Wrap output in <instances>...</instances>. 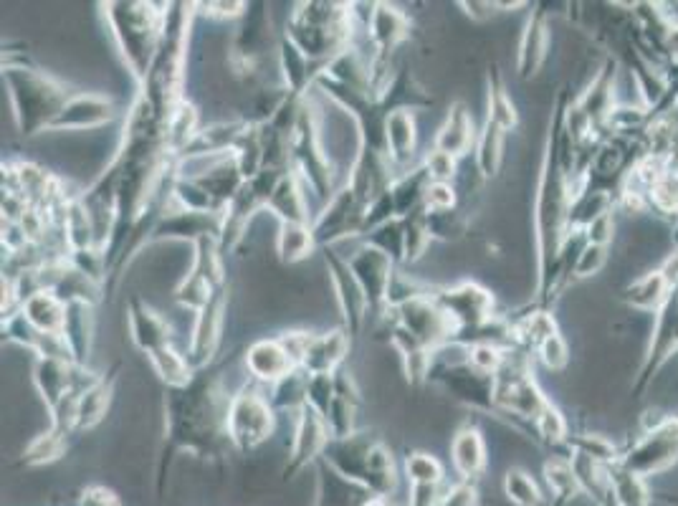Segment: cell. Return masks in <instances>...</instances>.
I'll return each mask as SVG.
<instances>
[{"instance_id": "1", "label": "cell", "mask_w": 678, "mask_h": 506, "mask_svg": "<svg viewBox=\"0 0 678 506\" xmlns=\"http://www.w3.org/2000/svg\"><path fill=\"white\" fill-rule=\"evenodd\" d=\"M233 393L223 385V365L195 372L185 388L167 390L165 395V446L160 453V486L165 469L178 451H190L200 458L223 456L231 446L228 438V410Z\"/></svg>"}, {"instance_id": "2", "label": "cell", "mask_w": 678, "mask_h": 506, "mask_svg": "<svg viewBox=\"0 0 678 506\" xmlns=\"http://www.w3.org/2000/svg\"><path fill=\"white\" fill-rule=\"evenodd\" d=\"M195 8H198L195 3H167L160 49H157L150 74L137 94L162 124H167L175 109L185 102V64H188L190 23L198 13Z\"/></svg>"}, {"instance_id": "3", "label": "cell", "mask_w": 678, "mask_h": 506, "mask_svg": "<svg viewBox=\"0 0 678 506\" xmlns=\"http://www.w3.org/2000/svg\"><path fill=\"white\" fill-rule=\"evenodd\" d=\"M355 8L357 6H350V3H327V0L296 3L284 36L294 41L296 49L307 59L324 69L329 61H334L342 51L355 44Z\"/></svg>"}, {"instance_id": "4", "label": "cell", "mask_w": 678, "mask_h": 506, "mask_svg": "<svg viewBox=\"0 0 678 506\" xmlns=\"http://www.w3.org/2000/svg\"><path fill=\"white\" fill-rule=\"evenodd\" d=\"M3 79L11 97L13 119L23 137L49 132L61 109L76 94V89H71L66 81L31 64L3 66Z\"/></svg>"}, {"instance_id": "5", "label": "cell", "mask_w": 678, "mask_h": 506, "mask_svg": "<svg viewBox=\"0 0 678 506\" xmlns=\"http://www.w3.org/2000/svg\"><path fill=\"white\" fill-rule=\"evenodd\" d=\"M102 8L109 31L117 41L119 54H122L132 79L137 81V89H140L147 74H150L157 49H160L167 6L137 3V0H114V3H104Z\"/></svg>"}, {"instance_id": "6", "label": "cell", "mask_w": 678, "mask_h": 506, "mask_svg": "<svg viewBox=\"0 0 678 506\" xmlns=\"http://www.w3.org/2000/svg\"><path fill=\"white\" fill-rule=\"evenodd\" d=\"M291 170L299 173L307 188L319 200L327 203L337 190H334V165L322 147V135H319V112L312 107L309 99H304L299 117H296L294 135H291Z\"/></svg>"}, {"instance_id": "7", "label": "cell", "mask_w": 678, "mask_h": 506, "mask_svg": "<svg viewBox=\"0 0 678 506\" xmlns=\"http://www.w3.org/2000/svg\"><path fill=\"white\" fill-rule=\"evenodd\" d=\"M276 431V410L271 400L256 388H238L228 410V438L236 451H256Z\"/></svg>"}, {"instance_id": "8", "label": "cell", "mask_w": 678, "mask_h": 506, "mask_svg": "<svg viewBox=\"0 0 678 506\" xmlns=\"http://www.w3.org/2000/svg\"><path fill=\"white\" fill-rule=\"evenodd\" d=\"M226 284V266H223V248L216 236L200 238L193 243V266L180 279L175 289V302L195 314L210 302V297Z\"/></svg>"}, {"instance_id": "9", "label": "cell", "mask_w": 678, "mask_h": 506, "mask_svg": "<svg viewBox=\"0 0 678 506\" xmlns=\"http://www.w3.org/2000/svg\"><path fill=\"white\" fill-rule=\"evenodd\" d=\"M352 274H355L357 284H360L362 294L367 299V309H370L372 319H385L388 317L390 307H388V297H390V286H393V276H395V261L390 259L388 253L377 251V248L367 246L362 243L355 253H352L350 259Z\"/></svg>"}, {"instance_id": "10", "label": "cell", "mask_w": 678, "mask_h": 506, "mask_svg": "<svg viewBox=\"0 0 678 506\" xmlns=\"http://www.w3.org/2000/svg\"><path fill=\"white\" fill-rule=\"evenodd\" d=\"M433 294L431 297L410 299V302L390 309L395 317V324L400 329H405L420 345L428 347V350H438L446 342L456 340V327H453L451 317L443 312V307L436 302Z\"/></svg>"}, {"instance_id": "11", "label": "cell", "mask_w": 678, "mask_h": 506, "mask_svg": "<svg viewBox=\"0 0 678 506\" xmlns=\"http://www.w3.org/2000/svg\"><path fill=\"white\" fill-rule=\"evenodd\" d=\"M365 205L360 203L350 188H339L327 205L322 208L317 218L312 221L314 238L322 248L334 246V243L345 241V238L362 236V226H365Z\"/></svg>"}, {"instance_id": "12", "label": "cell", "mask_w": 678, "mask_h": 506, "mask_svg": "<svg viewBox=\"0 0 678 506\" xmlns=\"http://www.w3.org/2000/svg\"><path fill=\"white\" fill-rule=\"evenodd\" d=\"M253 8L256 6L246 8L243 23L238 26L231 49H228V66L241 79L256 76L261 59L271 44V18L266 16V11H253Z\"/></svg>"}, {"instance_id": "13", "label": "cell", "mask_w": 678, "mask_h": 506, "mask_svg": "<svg viewBox=\"0 0 678 506\" xmlns=\"http://www.w3.org/2000/svg\"><path fill=\"white\" fill-rule=\"evenodd\" d=\"M324 264H327L329 284H332L339 314L345 319V332L350 334V337H357V334L362 332V327H365L367 317H370L365 294H362L360 284H357L347 259H342L332 246L324 248Z\"/></svg>"}, {"instance_id": "14", "label": "cell", "mask_w": 678, "mask_h": 506, "mask_svg": "<svg viewBox=\"0 0 678 506\" xmlns=\"http://www.w3.org/2000/svg\"><path fill=\"white\" fill-rule=\"evenodd\" d=\"M226 307H228V286L218 289L210 302L195 314L193 332H190L188 342V362L193 365V370H205V367L213 365L216 360V352L221 347V334H223V322H226Z\"/></svg>"}, {"instance_id": "15", "label": "cell", "mask_w": 678, "mask_h": 506, "mask_svg": "<svg viewBox=\"0 0 678 506\" xmlns=\"http://www.w3.org/2000/svg\"><path fill=\"white\" fill-rule=\"evenodd\" d=\"M329 443H332V433H329L327 420L312 405H304L296 413V428L294 438H291L289 461L284 466V479H291L296 471H302L304 466H309L319 456H324Z\"/></svg>"}, {"instance_id": "16", "label": "cell", "mask_w": 678, "mask_h": 506, "mask_svg": "<svg viewBox=\"0 0 678 506\" xmlns=\"http://www.w3.org/2000/svg\"><path fill=\"white\" fill-rule=\"evenodd\" d=\"M410 18L390 3H372L365 18L367 41L377 56H393L410 38Z\"/></svg>"}, {"instance_id": "17", "label": "cell", "mask_w": 678, "mask_h": 506, "mask_svg": "<svg viewBox=\"0 0 678 506\" xmlns=\"http://www.w3.org/2000/svg\"><path fill=\"white\" fill-rule=\"evenodd\" d=\"M223 213H198V210H170L157 228L152 231L150 243L160 241H190L198 243L200 238L216 236L221 241Z\"/></svg>"}, {"instance_id": "18", "label": "cell", "mask_w": 678, "mask_h": 506, "mask_svg": "<svg viewBox=\"0 0 678 506\" xmlns=\"http://www.w3.org/2000/svg\"><path fill=\"white\" fill-rule=\"evenodd\" d=\"M114 119L112 99L92 92H76L66 102L59 117L54 119L49 132H87L99 130Z\"/></svg>"}, {"instance_id": "19", "label": "cell", "mask_w": 678, "mask_h": 506, "mask_svg": "<svg viewBox=\"0 0 678 506\" xmlns=\"http://www.w3.org/2000/svg\"><path fill=\"white\" fill-rule=\"evenodd\" d=\"M678 458V423H666L663 428L643 438L625 458V471L635 476L656 474Z\"/></svg>"}, {"instance_id": "20", "label": "cell", "mask_w": 678, "mask_h": 506, "mask_svg": "<svg viewBox=\"0 0 678 506\" xmlns=\"http://www.w3.org/2000/svg\"><path fill=\"white\" fill-rule=\"evenodd\" d=\"M127 324H130V337L135 347L145 355L173 345V329L160 312L150 307L140 294H132L127 302Z\"/></svg>"}, {"instance_id": "21", "label": "cell", "mask_w": 678, "mask_h": 506, "mask_svg": "<svg viewBox=\"0 0 678 506\" xmlns=\"http://www.w3.org/2000/svg\"><path fill=\"white\" fill-rule=\"evenodd\" d=\"M246 370L259 383L276 385L286 375H291L296 365L289 352H286V347L281 345L279 337H266V340L253 342L246 350Z\"/></svg>"}, {"instance_id": "22", "label": "cell", "mask_w": 678, "mask_h": 506, "mask_svg": "<svg viewBox=\"0 0 678 506\" xmlns=\"http://www.w3.org/2000/svg\"><path fill=\"white\" fill-rule=\"evenodd\" d=\"M350 334L345 329H329L324 334H314L302 360V370L307 375H334L339 367H345L350 355Z\"/></svg>"}, {"instance_id": "23", "label": "cell", "mask_w": 678, "mask_h": 506, "mask_svg": "<svg viewBox=\"0 0 678 506\" xmlns=\"http://www.w3.org/2000/svg\"><path fill=\"white\" fill-rule=\"evenodd\" d=\"M415 147H418L415 114L410 109H395V112H390L385 117V152H388V160L393 162L395 173L403 175L405 170H410Z\"/></svg>"}, {"instance_id": "24", "label": "cell", "mask_w": 678, "mask_h": 506, "mask_svg": "<svg viewBox=\"0 0 678 506\" xmlns=\"http://www.w3.org/2000/svg\"><path fill=\"white\" fill-rule=\"evenodd\" d=\"M94 329H97V314H94V304L89 302H66V324L64 337L69 355L74 365L87 367L89 355L94 347Z\"/></svg>"}, {"instance_id": "25", "label": "cell", "mask_w": 678, "mask_h": 506, "mask_svg": "<svg viewBox=\"0 0 678 506\" xmlns=\"http://www.w3.org/2000/svg\"><path fill=\"white\" fill-rule=\"evenodd\" d=\"M304 180L299 178V173L289 170L284 178L276 183L274 193H271L266 210L274 213L281 223H299V226H312L314 218L309 216V203L307 193H304Z\"/></svg>"}, {"instance_id": "26", "label": "cell", "mask_w": 678, "mask_h": 506, "mask_svg": "<svg viewBox=\"0 0 678 506\" xmlns=\"http://www.w3.org/2000/svg\"><path fill=\"white\" fill-rule=\"evenodd\" d=\"M476 140H479V137H476L474 117H471L469 107L463 102H453L451 107H448L446 119H443V124L438 127L433 147L461 160V157L474 147Z\"/></svg>"}, {"instance_id": "27", "label": "cell", "mask_w": 678, "mask_h": 506, "mask_svg": "<svg viewBox=\"0 0 678 506\" xmlns=\"http://www.w3.org/2000/svg\"><path fill=\"white\" fill-rule=\"evenodd\" d=\"M276 54H279V69L281 76H284V87L289 89L291 94H296V97H307V92L314 87L317 76L324 71L322 66L314 64L312 59H307L302 51L296 49L294 41H289L286 36L279 38Z\"/></svg>"}, {"instance_id": "28", "label": "cell", "mask_w": 678, "mask_h": 506, "mask_svg": "<svg viewBox=\"0 0 678 506\" xmlns=\"http://www.w3.org/2000/svg\"><path fill=\"white\" fill-rule=\"evenodd\" d=\"M119 365L99 375L87 390L79 393V413H76V431H92L107 418V410L112 405L114 385H117Z\"/></svg>"}, {"instance_id": "29", "label": "cell", "mask_w": 678, "mask_h": 506, "mask_svg": "<svg viewBox=\"0 0 678 506\" xmlns=\"http://www.w3.org/2000/svg\"><path fill=\"white\" fill-rule=\"evenodd\" d=\"M451 461L461 481H474L484 474L489 456H486V443L479 428H458L451 441Z\"/></svg>"}, {"instance_id": "30", "label": "cell", "mask_w": 678, "mask_h": 506, "mask_svg": "<svg viewBox=\"0 0 678 506\" xmlns=\"http://www.w3.org/2000/svg\"><path fill=\"white\" fill-rule=\"evenodd\" d=\"M549 49V28L542 13H534L524 26L522 38H519L517 51V71L522 79H532L542 69Z\"/></svg>"}, {"instance_id": "31", "label": "cell", "mask_w": 678, "mask_h": 506, "mask_svg": "<svg viewBox=\"0 0 678 506\" xmlns=\"http://www.w3.org/2000/svg\"><path fill=\"white\" fill-rule=\"evenodd\" d=\"M21 314L44 334H61L66 324V302L56 291H38L26 299Z\"/></svg>"}, {"instance_id": "32", "label": "cell", "mask_w": 678, "mask_h": 506, "mask_svg": "<svg viewBox=\"0 0 678 506\" xmlns=\"http://www.w3.org/2000/svg\"><path fill=\"white\" fill-rule=\"evenodd\" d=\"M431 185L426 167L415 165L410 170H405L403 175L395 178V183L390 185V195H393L395 203V216L408 218L418 210H423V200H426V190Z\"/></svg>"}, {"instance_id": "33", "label": "cell", "mask_w": 678, "mask_h": 506, "mask_svg": "<svg viewBox=\"0 0 678 506\" xmlns=\"http://www.w3.org/2000/svg\"><path fill=\"white\" fill-rule=\"evenodd\" d=\"M198 132H200L198 109L193 107V102L185 99V102L175 109L173 117L167 119V124H165L167 152H173L175 157H180L185 150H188L190 142L195 140Z\"/></svg>"}, {"instance_id": "34", "label": "cell", "mask_w": 678, "mask_h": 506, "mask_svg": "<svg viewBox=\"0 0 678 506\" xmlns=\"http://www.w3.org/2000/svg\"><path fill=\"white\" fill-rule=\"evenodd\" d=\"M312 226H299V223H281L279 236H276V253L284 264H299L309 259L317 248Z\"/></svg>"}, {"instance_id": "35", "label": "cell", "mask_w": 678, "mask_h": 506, "mask_svg": "<svg viewBox=\"0 0 678 506\" xmlns=\"http://www.w3.org/2000/svg\"><path fill=\"white\" fill-rule=\"evenodd\" d=\"M147 360H150L152 370L157 372V377H160L162 383L167 385V390L185 388V385H188L195 377V370L188 362V357L180 355L173 345L152 352V355H147Z\"/></svg>"}, {"instance_id": "36", "label": "cell", "mask_w": 678, "mask_h": 506, "mask_svg": "<svg viewBox=\"0 0 678 506\" xmlns=\"http://www.w3.org/2000/svg\"><path fill=\"white\" fill-rule=\"evenodd\" d=\"M504 140L506 132L496 127L494 122H484L479 140H476V170L481 178H494L499 173L501 162H504Z\"/></svg>"}, {"instance_id": "37", "label": "cell", "mask_w": 678, "mask_h": 506, "mask_svg": "<svg viewBox=\"0 0 678 506\" xmlns=\"http://www.w3.org/2000/svg\"><path fill=\"white\" fill-rule=\"evenodd\" d=\"M486 122H494L504 132H512L519 124L517 107H514L512 97L506 92L504 81L496 71L489 76V109H486Z\"/></svg>"}, {"instance_id": "38", "label": "cell", "mask_w": 678, "mask_h": 506, "mask_svg": "<svg viewBox=\"0 0 678 506\" xmlns=\"http://www.w3.org/2000/svg\"><path fill=\"white\" fill-rule=\"evenodd\" d=\"M307 385H309V375L302 370V367H296L291 375H286L284 380H279L271 393V405L274 410H291V413H299V410L307 405Z\"/></svg>"}, {"instance_id": "39", "label": "cell", "mask_w": 678, "mask_h": 506, "mask_svg": "<svg viewBox=\"0 0 678 506\" xmlns=\"http://www.w3.org/2000/svg\"><path fill=\"white\" fill-rule=\"evenodd\" d=\"M405 221V248H403V264H418L426 256L428 246L433 241V231L428 226V216L423 210L413 216L403 218Z\"/></svg>"}, {"instance_id": "40", "label": "cell", "mask_w": 678, "mask_h": 506, "mask_svg": "<svg viewBox=\"0 0 678 506\" xmlns=\"http://www.w3.org/2000/svg\"><path fill=\"white\" fill-rule=\"evenodd\" d=\"M362 243L377 248V251L388 253L395 264H403V248H405V221L403 218H393V221L377 226L375 231L365 233Z\"/></svg>"}, {"instance_id": "41", "label": "cell", "mask_w": 678, "mask_h": 506, "mask_svg": "<svg viewBox=\"0 0 678 506\" xmlns=\"http://www.w3.org/2000/svg\"><path fill=\"white\" fill-rule=\"evenodd\" d=\"M64 451L66 436L64 433L54 431V428H49V431L41 433V436H36L28 443V448L23 451L21 463L23 466H46V463H54L56 458L64 456Z\"/></svg>"}, {"instance_id": "42", "label": "cell", "mask_w": 678, "mask_h": 506, "mask_svg": "<svg viewBox=\"0 0 678 506\" xmlns=\"http://www.w3.org/2000/svg\"><path fill=\"white\" fill-rule=\"evenodd\" d=\"M443 474V463L431 453L413 451L405 456V476L410 486H441Z\"/></svg>"}, {"instance_id": "43", "label": "cell", "mask_w": 678, "mask_h": 506, "mask_svg": "<svg viewBox=\"0 0 678 506\" xmlns=\"http://www.w3.org/2000/svg\"><path fill=\"white\" fill-rule=\"evenodd\" d=\"M504 494L514 506H544L547 499L539 491L537 481L522 469H512L504 476Z\"/></svg>"}, {"instance_id": "44", "label": "cell", "mask_w": 678, "mask_h": 506, "mask_svg": "<svg viewBox=\"0 0 678 506\" xmlns=\"http://www.w3.org/2000/svg\"><path fill=\"white\" fill-rule=\"evenodd\" d=\"M544 476H547V484L549 489H552V494L560 496V499H575L582 491L570 461H560V458L549 461L547 466H544Z\"/></svg>"}, {"instance_id": "45", "label": "cell", "mask_w": 678, "mask_h": 506, "mask_svg": "<svg viewBox=\"0 0 678 506\" xmlns=\"http://www.w3.org/2000/svg\"><path fill=\"white\" fill-rule=\"evenodd\" d=\"M668 291V279L663 274H651L630 289V302L641 309H653L663 302Z\"/></svg>"}, {"instance_id": "46", "label": "cell", "mask_w": 678, "mask_h": 506, "mask_svg": "<svg viewBox=\"0 0 678 506\" xmlns=\"http://www.w3.org/2000/svg\"><path fill=\"white\" fill-rule=\"evenodd\" d=\"M420 165L426 167L428 178H431V183H451L453 178H456L458 173V157L448 155V152H441V150H428V155L423 157V162Z\"/></svg>"}, {"instance_id": "47", "label": "cell", "mask_w": 678, "mask_h": 506, "mask_svg": "<svg viewBox=\"0 0 678 506\" xmlns=\"http://www.w3.org/2000/svg\"><path fill=\"white\" fill-rule=\"evenodd\" d=\"M334 400V375H309L307 405H312L322 418H327Z\"/></svg>"}, {"instance_id": "48", "label": "cell", "mask_w": 678, "mask_h": 506, "mask_svg": "<svg viewBox=\"0 0 678 506\" xmlns=\"http://www.w3.org/2000/svg\"><path fill=\"white\" fill-rule=\"evenodd\" d=\"M458 195L451 183H431L426 190V200H423V213L428 216H438V213H448L456 210Z\"/></svg>"}, {"instance_id": "49", "label": "cell", "mask_w": 678, "mask_h": 506, "mask_svg": "<svg viewBox=\"0 0 678 506\" xmlns=\"http://www.w3.org/2000/svg\"><path fill=\"white\" fill-rule=\"evenodd\" d=\"M534 428H537L539 436H542L544 441H549V443H560V441H565V436H567L565 418H562L560 410H557L552 403H549L547 408H544L542 413L537 415V420H534Z\"/></svg>"}, {"instance_id": "50", "label": "cell", "mask_w": 678, "mask_h": 506, "mask_svg": "<svg viewBox=\"0 0 678 506\" xmlns=\"http://www.w3.org/2000/svg\"><path fill=\"white\" fill-rule=\"evenodd\" d=\"M428 226H431L433 238H441V241H456V238L466 231V218H463L458 210H448V213L428 216Z\"/></svg>"}, {"instance_id": "51", "label": "cell", "mask_w": 678, "mask_h": 506, "mask_svg": "<svg viewBox=\"0 0 678 506\" xmlns=\"http://www.w3.org/2000/svg\"><path fill=\"white\" fill-rule=\"evenodd\" d=\"M537 355H539V360L544 362L547 370H555V372H560L562 367H567V362H570V350H567V342L562 340L560 334H555V337H549L547 342H542Z\"/></svg>"}, {"instance_id": "52", "label": "cell", "mask_w": 678, "mask_h": 506, "mask_svg": "<svg viewBox=\"0 0 678 506\" xmlns=\"http://www.w3.org/2000/svg\"><path fill=\"white\" fill-rule=\"evenodd\" d=\"M436 506H479V491L471 481H461L441 491Z\"/></svg>"}, {"instance_id": "53", "label": "cell", "mask_w": 678, "mask_h": 506, "mask_svg": "<svg viewBox=\"0 0 678 506\" xmlns=\"http://www.w3.org/2000/svg\"><path fill=\"white\" fill-rule=\"evenodd\" d=\"M603 264H605V246H592V243H587V246L582 248L580 256H577L575 274L577 276L598 274V271L603 269Z\"/></svg>"}, {"instance_id": "54", "label": "cell", "mask_w": 678, "mask_h": 506, "mask_svg": "<svg viewBox=\"0 0 678 506\" xmlns=\"http://www.w3.org/2000/svg\"><path fill=\"white\" fill-rule=\"evenodd\" d=\"M585 238L592 246H605L613 238V216H610V210H605V213H600V216H595L587 223Z\"/></svg>"}, {"instance_id": "55", "label": "cell", "mask_w": 678, "mask_h": 506, "mask_svg": "<svg viewBox=\"0 0 678 506\" xmlns=\"http://www.w3.org/2000/svg\"><path fill=\"white\" fill-rule=\"evenodd\" d=\"M79 506H122V499L107 486H89L81 494Z\"/></svg>"}, {"instance_id": "56", "label": "cell", "mask_w": 678, "mask_h": 506, "mask_svg": "<svg viewBox=\"0 0 678 506\" xmlns=\"http://www.w3.org/2000/svg\"><path fill=\"white\" fill-rule=\"evenodd\" d=\"M203 13L208 18H218V21H228V18H243L246 13V3H200Z\"/></svg>"}, {"instance_id": "57", "label": "cell", "mask_w": 678, "mask_h": 506, "mask_svg": "<svg viewBox=\"0 0 678 506\" xmlns=\"http://www.w3.org/2000/svg\"><path fill=\"white\" fill-rule=\"evenodd\" d=\"M458 6L466 11V16L471 21H489L496 11H499V3H481V0H471V3H458Z\"/></svg>"}]
</instances>
